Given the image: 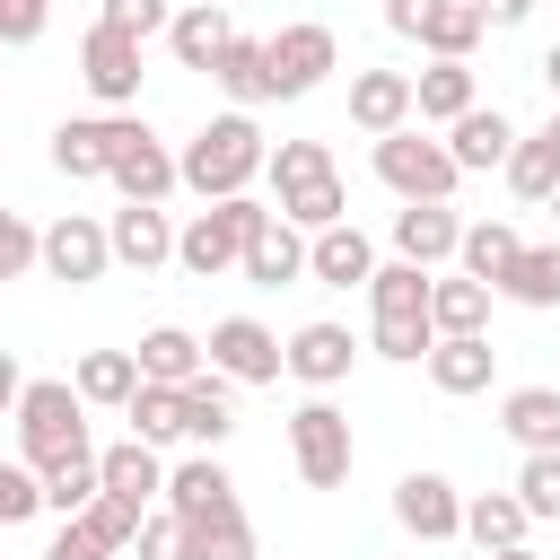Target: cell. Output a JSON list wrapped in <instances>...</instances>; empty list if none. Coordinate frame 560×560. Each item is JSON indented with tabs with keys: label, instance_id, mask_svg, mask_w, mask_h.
Here are the masks:
<instances>
[{
	"label": "cell",
	"instance_id": "cell-53",
	"mask_svg": "<svg viewBox=\"0 0 560 560\" xmlns=\"http://www.w3.org/2000/svg\"><path fill=\"white\" fill-rule=\"evenodd\" d=\"M542 210H551V228H560V192H551V201H542Z\"/></svg>",
	"mask_w": 560,
	"mask_h": 560
},
{
	"label": "cell",
	"instance_id": "cell-40",
	"mask_svg": "<svg viewBox=\"0 0 560 560\" xmlns=\"http://www.w3.org/2000/svg\"><path fill=\"white\" fill-rule=\"evenodd\" d=\"M140 516H149V508H140V499H122V490H96V499L79 508V525H88L105 551H131V542H140Z\"/></svg>",
	"mask_w": 560,
	"mask_h": 560
},
{
	"label": "cell",
	"instance_id": "cell-50",
	"mask_svg": "<svg viewBox=\"0 0 560 560\" xmlns=\"http://www.w3.org/2000/svg\"><path fill=\"white\" fill-rule=\"evenodd\" d=\"M542 88H551V105H560V44L542 52Z\"/></svg>",
	"mask_w": 560,
	"mask_h": 560
},
{
	"label": "cell",
	"instance_id": "cell-11",
	"mask_svg": "<svg viewBox=\"0 0 560 560\" xmlns=\"http://www.w3.org/2000/svg\"><path fill=\"white\" fill-rule=\"evenodd\" d=\"M210 368H228L236 385H280L289 341H280L271 324H254V315H219V324H210Z\"/></svg>",
	"mask_w": 560,
	"mask_h": 560
},
{
	"label": "cell",
	"instance_id": "cell-34",
	"mask_svg": "<svg viewBox=\"0 0 560 560\" xmlns=\"http://www.w3.org/2000/svg\"><path fill=\"white\" fill-rule=\"evenodd\" d=\"M70 385H79L88 402H114V411H122V402L140 394V350H88V359L70 368Z\"/></svg>",
	"mask_w": 560,
	"mask_h": 560
},
{
	"label": "cell",
	"instance_id": "cell-3",
	"mask_svg": "<svg viewBox=\"0 0 560 560\" xmlns=\"http://www.w3.org/2000/svg\"><path fill=\"white\" fill-rule=\"evenodd\" d=\"M262 219H271V201H254V192H236V201H201V210L184 219V236H175V262H184L192 280L245 271V245L262 236Z\"/></svg>",
	"mask_w": 560,
	"mask_h": 560
},
{
	"label": "cell",
	"instance_id": "cell-35",
	"mask_svg": "<svg viewBox=\"0 0 560 560\" xmlns=\"http://www.w3.org/2000/svg\"><path fill=\"white\" fill-rule=\"evenodd\" d=\"M96 490H105V446H79V455H52V464H44V499H52L61 516H79Z\"/></svg>",
	"mask_w": 560,
	"mask_h": 560
},
{
	"label": "cell",
	"instance_id": "cell-2",
	"mask_svg": "<svg viewBox=\"0 0 560 560\" xmlns=\"http://www.w3.org/2000/svg\"><path fill=\"white\" fill-rule=\"evenodd\" d=\"M429 298H438V271H420V262H376V280H368V306H376V324H368V350L376 359H429L438 350V315H429Z\"/></svg>",
	"mask_w": 560,
	"mask_h": 560
},
{
	"label": "cell",
	"instance_id": "cell-47",
	"mask_svg": "<svg viewBox=\"0 0 560 560\" xmlns=\"http://www.w3.org/2000/svg\"><path fill=\"white\" fill-rule=\"evenodd\" d=\"M35 560H114V551H105V542H96V534H88L79 516H61V534H52V551H35Z\"/></svg>",
	"mask_w": 560,
	"mask_h": 560
},
{
	"label": "cell",
	"instance_id": "cell-15",
	"mask_svg": "<svg viewBox=\"0 0 560 560\" xmlns=\"http://www.w3.org/2000/svg\"><path fill=\"white\" fill-rule=\"evenodd\" d=\"M306 271H315V236H306L298 219H280V201H271L262 236L245 245V280H254V289H289V280H306Z\"/></svg>",
	"mask_w": 560,
	"mask_h": 560
},
{
	"label": "cell",
	"instance_id": "cell-45",
	"mask_svg": "<svg viewBox=\"0 0 560 560\" xmlns=\"http://www.w3.org/2000/svg\"><path fill=\"white\" fill-rule=\"evenodd\" d=\"M131 560H184V516H175V508H166V516H140Z\"/></svg>",
	"mask_w": 560,
	"mask_h": 560
},
{
	"label": "cell",
	"instance_id": "cell-49",
	"mask_svg": "<svg viewBox=\"0 0 560 560\" xmlns=\"http://www.w3.org/2000/svg\"><path fill=\"white\" fill-rule=\"evenodd\" d=\"M481 18H490V26H525V18H534V0H481Z\"/></svg>",
	"mask_w": 560,
	"mask_h": 560
},
{
	"label": "cell",
	"instance_id": "cell-12",
	"mask_svg": "<svg viewBox=\"0 0 560 560\" xmlns=\"http://www.w3.org/2000/svg\"><path fill=\"white\" fill-rule=\"evenodd\" d=\"M105 262H114V228H96L88 210H61V219L44 228V271H52V280L88 289V280H105Z\"/></svg>",
	"mask_w": 560,
	"mask_h": 560
},
{
	"label": "cell",
	"instance_id": "cell-30",
	"mask_svg": "<svg viewBox=\"0 0 560 560\" xmlns=\"http://www.w3.org/2000/svg\"><path fill=\"white\" fill-rule=\"evenodd\" d=\"M166 472H175V464H158L149 438H114V446H105V490H122V499H140V508L166 499Z\"/></svg>",
	"mask_w": 560,
	"mask_h": 560
},
{
	"label": "cell",
	"instance_id": "cell-6",
	"mask_svg": "<svg viewBox=\"0 0 560 560\" xmlns=\"http://www.w3.org/2000/svg\"><path fill=\"white\" fill-rule=\"evenodd\" d=\"M289 455H298V481H306V490H341V481H350V455H359V446H350V411H332L324 394L298 402V411H289Z\"/></svg>",
	"mask_w": 560,
	"mask_h": 560
},
{
	"label": "cell",
	"instance_id": "cell-25",
	"mask_svg": "<svg viewBox=\"0 0 560 560\" xmlns=\"http://www.w3.org/2000/svg\"><path fill=\"white\" fill-rule=\"evenodd\" d=\"M219 88H228V105H271V35H236L228 52H219V70H210Z\"/></svg>",
	"mask_w": 560,
	"mask_h": 560
},
{
	"label": "cell",
	"instance_id": "cell-28",
	"mask_svg": "<svg viewBox=\"0 0 560 560\" xmlns=\"http://www.w3.org/2000/svg\"><path fill=\"white\" fill-rule=\"evenodd\" d=\"M315 280H324V289H368V280H376V245H368L350 219L324 228V236H315Z\"/></svg>",
	"mask_w": 560,
	"mask_h": 560
},
{
	"label": "cell",
	"instance_id": "cell-43",
	"mask_svg": "<svg viewBox=\"0 0 560 560\" xmlns=\"http://www.w3.org/2000/svg\"><path fill=\"white\" fill-rule=\"evenodd\" d=\"M96 18H105V26H122V35H140V44L175 26V9H166V0H96Z\"/></svg>",
	"mask_w": 560,
	"mask_h": 560
},
{
	"label": "cell",
	"instance_id": "cell-19",
	"mask_svg": "<svg viewBox=\"0 0 560 560\" xmlns=\"http://www.w3.org/2000/svg\"><path fill=\"white\" fill-rule=\"evenodd\" d=\"M350 359H359L350 324H298V332H289V376H298V385H315V394H324V385H341V376H350Z\"/></svg>",
	"mask_w": 560,
	"mask_h": 560
},
{
	"label": "cell",
	"instance_id": "cell-24",
	"mask_svg": "<svg viewBox=\"0 0 560 560\" xmlns=\"http://www.w3.org/2000/svg\"><path fill=\"white\" fill-rule=\"evenodd\" d=\"M184 420H192V446H228L236 438V376L228 368H201L184 385Z\"/></svg>",
	"mask_w": 560,
	"mask_h": 560
},
{
	"label": "cell",
	"instance_id": "cell-7",
	"mask_svg": "<svg viewBox=\"0 0 560 560\" xmlns=\"http://www.w3.org/2000/svg\"><path fill=\"white\" fill-rule=\"evenodd\" d=\"M122 201H166L184 184V149H166L140 114H122V140H114V175H105Z\"/></svg>",
	"mask_w": 560,
	"mask_h": 560
},
{
	"label": "cell",
	"instance_id": "cell-16",
	"mask_svg": "<svg viewBox=\"0 0 560 560\" xmlns=\"http://www.w3.org/2000/svg\"><path fill=\"white\" fill-rule=\"evenodd\" d=\"M114 140H122V114H70L52 131V166L70 184H96V175H114Z\"/></svg>",
	"mask_w": 560,
	"mask_h": 560
},
{
	"label": "cell",
	"instance_id": "cell-9",
	"mask_svg": "<svg viewBox=\"0 0 560 560\" xmlns=\"http://www.w3.org/2000/svg\"><path fill=\"white\" fill-rule=\"evenodd\" d=\"M394 525H402L411 542H455V534H464V490H455L446 472L411 464V472L394 481Z\"/></svg>",
	"mask_w": 560,
	"mask_h": 560
},
{
	"label": "cell",
	"instance_id": "cell-39",
	"mask_svg": "<svg viewBox=\"0 0 560 560\" xmlns=\"http://www.w3.org/2000/svg\"><path fill=\"white\" fill-rule=\"evenodd\" d=\"M499 298H516V306L551 315V306H560V236H551V245H525V262L508 271V289H499Z\"/></svg>",
	"mask_w": 560,
	"mask_h": 560
},
{
	"label": "cell",
	"instance_id": "cell-27",
	"mask_svg": "<svg viewBox=\"0 0 560 560\" xmlns=\"http://www.w3.org/2000/svg\"><path fill=\"white\" fill-rule=\"evenodd\" d=\"M455 262H464L472 280H490V289H508V271L525 262V236H516L508 219H472V228H464V254H455Z\"/></svg>",
	"mask_w": 560,
	"mask_h": 560
},
{
	"label": "cell",
	"instance_id": "cell-52",
	"mask_svg": "<svg viewBox=\"0 0 560 560\" xmlns=\"http://www.w3.org/2000/svg\"><path fill=\"white\" fill-rule=\"evenodd\" d=\"M542 140H551V149H560V105H551V122H542Z\"/></svg>",
	"mask_w": 560,
	"mask_h": 560
},
{
	"label": "cell",
	"instance_id": "cell-29",
	"mask_svg": "<svg viewBox=\"0 0 560 560\" xmlns=\"http://www.w3.org/2000/svg\"><path fill=\"white\" fill-rule=\"evenodd\" d=\"M122 420H131V438H149V446L192 438V420H184V385H158V376H140V394L122 402Z\"/></svg>",
	"mask_w": 560,
	"mask_h": 560
},
{
	"label": "cell",
	"instance_id": "cell-17",
	"mask_svg": "<svg viewBox=\"0 0 560 560\" xmlns=\"http://www.w3.org/2000/svg\"><path fill=\"white\" fill-rule=\"evenodd\" d=\"M516 140H525V131H516L499 105H472L464 122H446V149H455V166H464V175H490V166H508V158H516Z\"/></svg>",
	"mask_w": 560,
	"mask_h": 560
},
{
	"label": "cell",
	"instance_id": "cell-23",
	"mask_svg": "<svg viewBox=\"0 0 560 560\" xmlns=\"http://www.w3.org/2000/svg\"><path fill=\"white\" fill-rule=\"evenodd\" d=\"M166 44H175V61H184V70H219V52L236 44V26H228V0H192V9H175Z\"/></svg>",
	"mask_w": 560,
	"mask_h": 560
},
{
	"label": "cell",
	"instance_id": "cell-48",
	"mask_svg": "<svg viewBox=\"0 0 560 560\" xmlns=\"http://www.w3.org/2000/svg\"><path fill=\"white\" fill-rule=\"evenodd\" d=\"M429 9H438V0H385V26L420 44V26H429Z\"/></svg>",
	"mask_w": 560,
	"mask_h": 560
},
{
	"label": "cell",
	"instance_id": "cell-22",
	"mask_svg": "<svg viewBox=\"0 0 560 560\" xmlns=\"http://www.w3.org/2000/svg\"><path fill=\"white\" fill-rule=\"evenodd\" d=\"M166 508H175V516H210V508H236V472L219 464V446H201V455H184V464L166 472Z\"/></svg>",
	"mask_w": 560,
	"mask_h": 560
},
{
	"label": "cell",
	"instance_id": "cell-44",
	"mask_svg": "<svg viewBox=\"0 0 560 560\" xmlns=\"http://www.w3.org/2000/svg\"><path fill=\"white\" fill-rule=\"evenodd\" d=\"M516 499H525L534 516H560V455H525V464H516Z\"/></svg>",
	"mask_w": 560,
	"mask_h": 560
},
{
	"label": "cell",
	"instance_id": "cell-18",
	"mask_svg": "<svg viewBox=\"0 0 560 560\" xmlns=\"http://www.w3.org/2000/svg\"><path fill=\"white\" fill-rule=\"evenodd\" d=\"M105 228H114V262H131V271L175 262V236H184V228H166V210H158V201H122Z\"/></svg>",
	"mask_w": 560,
	"mask_h": 560
},
{
	"label": "cell",
	"instance_id": "cell-20",
	"mask_svg": "<svg viewBox=\"0 0 560 560\" xmlns=\"http://www.w3.org/2000/svg\"><path fill=\"white\" fill-rule=\"evenodd\" d=\"M420 368H429V385H438V394H455V402H464V394H481V385H490L499 350H490V332H438V350H429Z\"/></svg>",
	"mask_w": 560,
	"mask_h": 560
},
{
	"label": "cell",
	"instance_id": "cell-42",
	"mask_svg": "<svg viewBox=\"0 0 560 560\" xmlns=\"http://www.w3.org/2000/svg\"><path fill=\"white\" fill-rule=\"evenodd\" d=\"M35 508H52V499H44V464H26V455L0 464V525H26Z\"/></svg>",
	"mask_w": 560,
	"mask_h": 560
},
{
	"label": "cell",
	"instance_id": "cell-1",
	"mask_svg": "<svg viewBox=\"0 0 560 560\" xmlns=\"http://www.w3.org/2000/svg\"><path fill=\"white\" fill-rule=\"evenodd\" d=\"M262 166H271V140L254 131L245 105L210 114V122L184 140V192H201V201H236V192H254Z\"/></svg>",
	"mask_w": 560,
	"mask_h": 560
},
{
	"label": "cell",
	"instance_id": "cell-38",
	"mask_svg": "<svg viewBox=\"0 0 560 560\" xmlns=\"http://www.w3.org/2000/svg\"><path fill=\"white\" fill-rule=\"evenodd\" d=\"M499 175H508V192H516V201H551V192H560V149H551L542 131H525V140H516V158H508Z\"/></svg>",
	"mask_w": 560,
	"mask_h": 560
},
{
	"label": "cell",
	"instance_id": "cell-36",
	"mask_svg": "<svg viewBox=\"0 0 560 560\" xmlns=\"http://www.w3.org/2000/svg\"><path fill=\"white\" fill-rule=\"evenodd\" d=\"M481 0H438L429 9V26H420V44H429V61H472V44H481Z\"/></svg>",
	"mask_w": 560,
	"mask_h": 560
},
{
	"label": "cell",
	"instance_id": "cell-51",
	"mask_svg": "<svg viewBox=\"0 0 560 560\" xmlns=\"http://www.w3.org/2000/svg\"><path fill=\"white\" fill-rule=\"evenodd\" d=\"M481 560H542L534 542H508V551H481Z\"/></svg>",
	"mask_w": 560,
	"mask_h": 560
},
{
	"label": "cell",
	"instance_id": "cell-33",
	"mask_svg": "<svg viewBox=\"0 0 560 560\" xmlns=\"http://www.w3.org/2000/svg\"><path fill=\"white\" fill-rule=\"evenodd\" d=\"M420 79V122H464L481 96H472V61H429V70H411Z\"/></svg>",
	"mask_w": 560,
	"mask_h": 560
},
{
	"label": "cell",
	"instance_id": "cell-5",
	"mask_svg": "<svg viewBox=\"0 0 560 560\" xmlns=\"http://www.w3.org/2000/svg\"><path fill=\"white\" fill-rule=\"evenodd\" d=\"M376 184H385L394 201H455L464 166H455V149H446V140H429L420 122H402V131H385V140H376Z\"/></svg>",
	"mask_w": 560,
	"mask_h": 560
},
{
	"label": "cell",
	"instance_id": "cell-13",
	"mask_svg": "<svg viewBox=\"0 0 560 560\" xmlns=\"http://www.w3.org/2000/svg\"><path fill=\"white\" fill-rule=\"evenodd\" d=\"M350 122H359L368 140L420 122V79H411V70H359V79H350Z\"/></svg>",
	"mask_w": 560,
	"mask_h": 560
},
{
	"label": "cell",
	"instance_id": "cell-4",
	"mask_svg": "<svg viewBox=\"0 0 560 560\" xmlns=\"http://www.w3.org/2000/svg\"><path fill=\"white\" fill-rule=\"evenodd\" d=\"M79 446H88V394L70 376H26L18 385V455L52 464V455H79Z\"/></svg>",
	"mask_w": 560,
	"mask_h": 560
},
{
	"label": "cell",
	"instance_id": "cell-21",
	"mask_svg": "<svg viewBox=\"0 0 560 560\" xmlns=\"http://www.w3.org/2000/svg\"><path fill=\"white\" fill-rule=\"evenodd\" d=\"M499 429L525 455H560V385H508L499 394Z\"/></svg>",
	"mask_w": 560,
	"mask_h": 560
},
{
	"label": "cell",
	"instance_id": "cell-46",
	"mask_svg": "<svg viewBox=\"0 0 560 560\" xmlns=\"http://www.w3.org/2000/svg\"><path fill=\"white\" fill-rule=\"evenodd\" d=\"M44 18H52V0H0V44L26 52V44L44 35Z\"/></svg>",
	"mask_w": 560,
	"mask_h": 560
},
{
	"label": "cell",
	"instance_id": "cell-26",
	"mask_svg": "<svg viewBox=\"0 0 560 560\" xmlns=\"http://www.w3.org/2000/svg\"><path fill=\"white\" fill-rule=\"evenodd\" d=\"M210 368V341H192L184 324H149L140 332V376H158V385H192Z\"/></svg>",
	"mask_w": 560,
	"mask_h": 560
},
{
	"label": "cell",
	"instance_id": "cell-37",
	"mask_svg": "<svg viewBox=\"0 0 560 560\" xmlns=\"http://www.w3.org/2000/svg\"><path fill=\"white\" fill-rule=\"evenodd\" d=\"M429 315H438V332H490V280H472V271L438 280Z\"/></svg>",
	"mask_w": 560,
	"mask_h": 560
},
{
	"label": "cell",
	"instance_id": "cell-31",
	"mask_svg": "<svg viewBox=\"0 0 560 560\" xmlns=\"http://www.w3.org/2000/svg\"><path fill=\"white\" fill-rule=\"evenodd\" d=\"M525 525H534V508H525L516 490H481V499H464V534H472L481 551H508V542H525Z\"/></svg>",
	"mask_w": 560,
	"mask_h": 560
},
{
	"label": "cell",
	"instance_id": "cell-10",
	"mask_svg": "<svg viewBox=\"0 0 560 560\" xmlns=\"http://www.w3.org/2000/svg\"><path fill=\"white\" fill-rule=\"evenodd\" d=\"M332 61H341V44H332L324 18L280 26V35H271V96H315V88L332 79Z\"/></svg>",
	"mask_w": 560,
	"mask_h": 560
},
{
	"label": "cell",
	"instance_id": "cell-41",
	"mask_svg": "<svg viewBox=\"0 0 560 560\" xmlns=\"http://www.w3.org/2000/svg\"><path fill=\"white\" fill-rule=\"evenodd\" d=\"M26 271H44V228L26 210H0V280H26Z\"/></svg>",
	"mask_w": 560,
	"mask_h": 560
},
{
	"label": "cell",
	"instance_id": "cell-14",
	"mask_svg": "<svg viewBox=\"0 0 560 560\" xmlns=\"http://www.w3.org/2000/svg\"><path fill=\"white\" fill-rule=\"evenodd\" d=\"M394 254L420 262V271L455 262V254H464V219H455V201H402V210H394Z\"/></svg>",
	"mask_w": 560,
	"mask_h": 560
},
{
	"label": "cell",
	"instance_id": "cell-32",
	"mask_svg": "<svg viewBox=\"0 0 560 560\" xmlns=\"http://www.w3.org/2000/svg\"><path fill=\"white\" fill-rule=\"evenodd\" d=\"M184 560H254V525H245V508L184 516Z\"/></svg>",
	"mask_w": 560,
	"mask_h": 560
},
{
	"label": "cell",
	"instance_id": "cell-8",
	"mask_svg": "<svg viewBox=\"0 0 560 560\" xmlns=\"http://www.w3.org/2000/svg\"><path fill=\"white\" fill-rule=\"evenodd\" d=\"M79 79H88V96H96V105H114V114H122V105H140V79H149V70H140V35H122V26H105V18H96V26H88V44H79Z\"/></svg>",
	"mask_w": 560,
	"mask_h": 560
}]
</instances>
